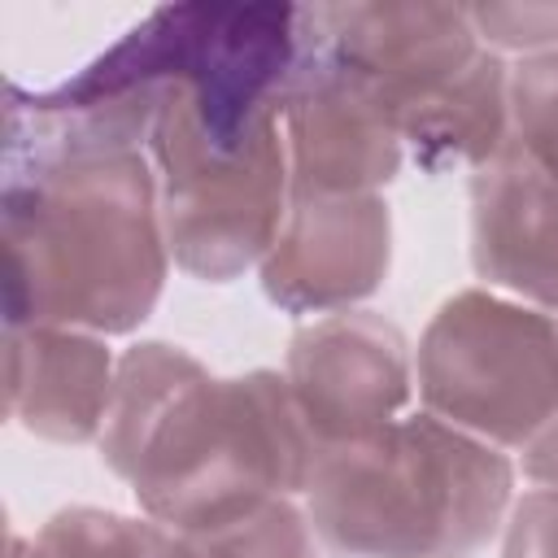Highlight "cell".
I'll use <instances>...</instances> for the list:
<instances>
[{
  "label": "cell",
  "mask_w": 558,
  "mask_h": 558,
  "mask_svg": "<svg viewBox=\"0 0 558 558\" xmlns=\"http://www.w3.org/2000/svg\"><path fill=\"white\" fill-rule=\"evenodd\" d=\"M100 458L148 519L196 536L305 493L318 440L283 375L214 379L187 349L148 340L118 362Z\"/></svg>",
  "instance_id": "1"
},
{
  "label": "cell",
  "mask_w": 558,
  "mask_h": 558,
  "mask_svg": "<svg viewBox=\"0 0 558 558\" xmlns=\"http://www.w3.org/2000/svg\"><path fill=\"white\" fill-rule=\"evenodd\" d=\"M170 244L144 148L4 161V323L131 331L161 296Z\"/></svg>",
  "instance_id": "2"
},
{
  "label": "cell",
  "mask_w": 558,
  "mask_h": 558,
  "mask_svg": "<svg viewBox=\"0 0 558 558\" xmlns=\"http://www.w3.org/2000/svg\"><path fill=\"white\" fill-rule=\"evenodd\" d=\"M510 458L436 418L318 449L305 484L310 523L344 558H471L510 506Z\"/></svg>",
  "instance_id": "3"
},
{
  "label": "cell",
  "mask_w": 558,
  "mask_h": 558,
  "mask_svg": "<svg viewBox=\"0 0 558 558\" xmlns=\"http://www.w3.org/2000/svg\"><path fill=\"white\" fill-rule=\"evenodd\" d=\"M414 375L427 414L497 449H527L558 414V318L466 288L432 314Z\"/></svg>",
  "instance_id": "4"
},
{
  "label": "cell",
  "mask_w": 558,
  "mask_h": 558,
  "mask_svg": "<svg viewBox=\"0 0 558 558\" xmlns=\"http://www.w3.org/2000/svg\"><path fill=\"white\" fill-rule=\"evenodd\" d=\"M148 157L157 170L166 244L187 275L222 283L270 253L292 201L279 122H266L235 148H222L209 144L166 96Z\"/></svg>",
  "instance_id": "5"
},
{
  "label": "cell",
  "mask_w": 558,
  "mask_h": 558,
  "mask_svg": "<svg viewBox=\"0 0 558 558\" xmlns=\"http://www.w3.org/2000/svg\"><path fill=\"white\" fill-rule=\"evenodd\" d=\"M301 65L283 96V148L292 192L310 196H362L388 183L401 166V122L392 100L327 52L301 17Z\"/></svg>",
  "instance_id": "6"
},
{
  "label": "cell",
  "mask_w": 558,
  "mask_h": 558,
  "mask_svg": "<svg viewBox=\"0 0 558 558\" xmlns=\"http://www.w3.org/2000/svg\"><path fill=\"white\" fill-rule=\"evenodd\" d=\"M283 379L318 449H331L401 418L414 362L397 323L371 310H340L292 336Z\"/></svg>",
  "instance_id": "7"
},
{
  "label": "cell",
  "mask_w": 558,
  "mask_h": 558,
  "mask_svg": "<svg viewBox=\"0 0 558 558\" xmlns=\"http://www.w3.org/2000/svg\"><path fill=\"white\" fill-rule=\"evenodd\" d=\"M388 257L392 222L375 192H292L283 227L262 257V288L288 314H340L384 283Z\"/></svg>",
  "instance_id": "8"
},
{
  "label": "cell",
  "mask_w": 558,
  "mask_h": 558,
  "mask_svg": "<svg viewBox=\"0 0 558 558\" xmlns=\"http://www.w3.org/2000/svg\"><path fill=\"white\" fill-rule=\"evenodd\" d=\"M310 35L371 78L397 109L432 96L484 48L462 4H314L301 9Z\"/></svg>",
  "instance_id": "9"
},
{
  "label": "cell",
  "mask_w": 558,
  "mask_h": 558,
  "mask_svg": "<svg viewBox=\"0 0 558 558\" xmlns=\"http://www.w3.org/2000/svg\"><path fill=\"white\" fill-rule=\"evenodd\" d=\"M471 262L484 283L558 305V179L510 140L471 179Z\"/></svg>",
  "instance_id": "10"
},
{
  "label": "cell",
  "mask_w": 558,
  "mask_h": 558,
  "mask_svg": "<svg viewBox=\"0 0 558 558\" xmlns=\"http://www.w3.org/2000/svg\"><path fill=\"white\" fill-rule=\"evenodd\" d=\"M109 344L74 327H9L4 410L44 440L83 445L100 436L113 397Z\"/></svg>",
  "instance_id": "11"
},
{
  "label": "cell",
  "mask_w": 558,
  "mask_h": 558,
  "mask_svg": "<svg viewBox=\"0 0 558 558\" xmlns=\"http://www.w3.org/2000/svg\"><path fill=\"white\" fill-rule=\"evenodd\" d=\"M401 140L432 174L484 166L510 140V70L484 48L462 74L401 109Z\"/></svg>",
  "instance_id": "12"
},
{
  "label": "cell",
  "mask_w": 558,
  "mask_h": 558,
  "mask_svg": "<svg viewBox=\"0 0 558 558\" xmlns=\"http://www.w3.org/2000/svg\"><path fill=\"white\" fill-rule=\"evenodd\" d=\"M22 558H205L192 536L157 523L126 519L96 506H70L52 514Z\"/></svg>",
  "instance_id": "13"
},
{
  "label": "cell",
  "mask_w": 558,
  "mask_h": 558,
  "mask_svg": "<svg viewBox=\"0 0 558 558\" xmlns=\"http://www.w3.org/2000/svg\"><path fill=\"white\" fill-rule=\"evenodd\" d=\"M310 514H301L288 497H275L214 532H196L192 541L205 558H318Z\"/></svg>",
  "instance_id": "14"
},
{
  "label": "cell",
  "mask_w": 558,
  "mask_h": 558,
  "mask_svg": "<svg viewBox=\"0 0 558 558\" xmlns=\"http://www.w3.org/2000/svg\"><path fill=\"white\" fill-rule=\"evenodd\" d=\"M510 144L558 179V48L510 70Z\"/></svg>",
  "instance_id": "15"
},
{
  "label": "cell",
  "mask_w": 558,
  "mask_h": 558,
  "mask_svg": "<svg viewBox=\"0 0 558 558\" xmlns=\"http://www.w3.org/2000/svg\"><path fill=\"white\" fill-rule=\"evenodd\" d=\"M471 26L488 48L527 57L558 48V4H471Z\"/></svg>",
  "instance_id": "16"
},
{
  "label": "cell",
  "mask_w": 558,
  "mask_h": 558,
  "mask_svg": "<svg viewBox=\"0 0 558 558\" xmlns=\"http://www.w3.org/2000/svg\"><path fill=\"white\" fill-rule=\"evenodd\" d=\"M506 558H558V488H532L506 523Z\"/></svg>",
  "instance_id": "17"
},
{
  "label": "cell",
  "mask_w": 558,
  "mask_h": 558,
  "mask_svg": "<svg viewBox=\"0 0 558 558\" xmlns=\"http://www.w3.org/2000/svg\"><path fill=\"white\" fill-rule=\"evenodd\" d=\"M523 471H527L532 484L558 488V414H554V423L523 449Z\"/></svg>",
  "instance_id": "18"
}]
</instances>
